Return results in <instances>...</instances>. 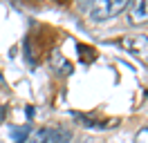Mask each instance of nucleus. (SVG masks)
<instances>
[{"label":"nucleus","mask_w":148,"mask_h":143,"mask_svg":"<svg viewBox=\"0 0 148 143\" xmlns=\"http://www.w3.org/2000/svg\"><path fill=\"white\" fill-rule=\"evenodd\" d=\"M128 9V0H99L90 7V18L94 22H106Z\"/></svg>","instance_id":"1"},{"label":"nucleus","mask_w":148,"mask_h":143,"mask_svg":"<svg viewBox=\"0 0 148 143\" xmlns=\"http://www.w3.org/2000/svg\"><path fill=\"white\" fill-rule=\"evenodd\" d=\"M72 132L65 127H40L38 132L32 134L27 143H70Z\"/></svg>","instance_id":"2"},{"label":"nucleus","mask_w":148,"mask_h":143,"mask_svg":"<svg viewBox=\"0 0 148 143\" xmlns=\"http://www.w3.org/2000/svg\"><path fill=\"white\" fill-rule=\"evenodd\" d=\"M123 49H128L130 54H135L141 63L148 65V38L146 36H126L119 40Z\"/></svg>","instance_id":"3"},{"label":"nucleus","mask_w":148,"mask_h":143,"mask_svg":"<svg viewBox=\"0 0 148 143\" xmlns=\"http://www.w3.org/2000/svg\"><path fill=\"white\" fill-rule=\"evenodd\" d=\"M128 20L132 25L148 22V0H135L132 5H128Z\"/></svg>","instance_id":"4"},{"label":"nucleus","mask_w":148,"mask_h":143,"mask_svg":"<svg viewBox=\"0 0 148 143\" xmlns=\"http://www.w3.org/2000/svg\"><path fill=\"white\" fill-rule=\"evenodd\" d=\"M52 65H54L56 69H61L63 74H70V72H72V65L65 61L61 54H54V58H52Z\"/></svg>","instance_id":"5"}]
</instances>
